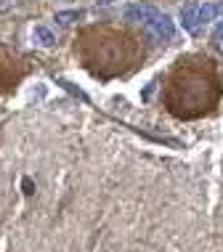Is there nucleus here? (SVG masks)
<instances>
[{
	"mask_svg": "<svg viewBox=\"0 0 223 252\" xmlns=\"http://www.w3.org/2000/svg\"><path fill=\"white\" fill-rule=\"evenodd\" d=\"M146 35L154 40V43H170L173 40V35H175V24H173V19L167 16V13H157V16L152 19V22H149L146 27Z\"/></svg>",
	"mask_w": 223,
	"mask_h": 252,
	"instance_id": "nucleus-1",
	"label": "nucleus"
},
{
	"mask_svg": "<svg viewBox=\"0 0 223 252\" xmlns=\"http://www.w3.org/2000/svg\"><path fill=\"white\" fill-rule=\"evenodd\" d=\"M157 13H159V8H154V5H149V3H136V5H130V8L125 11V22H133V24L146 27L154 16H157Z\"/></svg>",
	"mask_w": 223,
	"mask_h": 252,
	"instance_id": "nucleus-2",
	"label": "nucleus"
},
{
	"mask_svg": "<svg viewBox=\"0 0 223 252\" xmlns=\"http://www.w3.org/2000/svg\"><path fill=\"white\" fill-rule=\"evenodd\" d=\"M181 24H184L186 32H197V27H199V3L189 0L186 5H181Z\"/></svg>",
	"mask_w": 223,
	"mask_h": 252,
	"instance_id": "nucleus-3",
	"label": "nucleus"
},
{
	"mask_svg": "<svg viewBox=\"0 0 223 252\" xmlns=\"http://www.w3.org/2000/svg\"><path fill=\"white\" fill-rule=\"evenodd\" d=\"M32 37H35V43H40L43 48H53V45H56V35H53V30L45 24H37L35 30H32Z\"/></svg>",
	"mask_w": 223,
	"mask_h": 252,
	"instance_id": "nucleus-4",
	"label": "nucleus"
},
{
	"mask_svg": "<svg viewBox=\"0 0 223 252\" xmlns=\"http://www.w3.org/2000/svg\"><path fill=\"white\" fill-rule=\"evenodd\" d=\"M223 8L221 5H215V3H205V5H199V24H210L215 22V16H218Z\"/></svg>",
	"mask_w": 223,
	"mask_h": 252,
	"instance_id": "nucleus-5",
	"label": "nucleus"
},
{
	"mask_svg": "<svg viewBox=\"0 0 223 252\" xmlns=\"http://www.w3.org/2000/svg\"><path fill=\"white\" fill-rule=\"evenodd\" d=\"M80 19H83V11H59L56 16H53V22L59 27H69L74 22H80Z\"/></svg>",
	"mask_w": 223,
	"mask_h": 252,
	"instance_id": "nucleus-6",
	"label": "nucleus"
},
{
	"mask_svg": "<svg viewBox=\"0 0 223 252\" xmlns=\"http://www.w3.org/2000/svg\"><path fill=\"white\" fill-rule=\"evenodd\" d=\"M22 191H24V196H32V194H35V183H32V178H24V181H22Z\"/></svg>",
	"mask_w": 223,
	"mask_h": 252,
	"instance_id": "nucleus-7",
	"label": "nucleus"
},
{
	"mask_svg": "<svg viewBox=\"0 0 223 252\" xmlns=\"http://www.w3.org/2000/svg\"><path fill=\"white\" fill-rule=\"evenodd\" d=\"M213 43H223V19L215 24V30H213Z\"/></svg>",
	"mask_w": 223,
	"mask_h": 252,
	"instance_id": "nucleus-8",
	"label": "nucleus"
},
{
	"mask_svg": "<svg viewBox=\"0 0 223 252\" xmlns=\"http://www.w3.org/2000/svg\"><path fill=\"white\" fill-rule=\"evenodd\" d=\"M101 5H109V3H114V0H98Z\"/></svg>",
	"mask_w": 223,
	"mask_h": 252,
	"instance_id": "nucleus-9",
	"label": "nucleus"
}]
</instances>
